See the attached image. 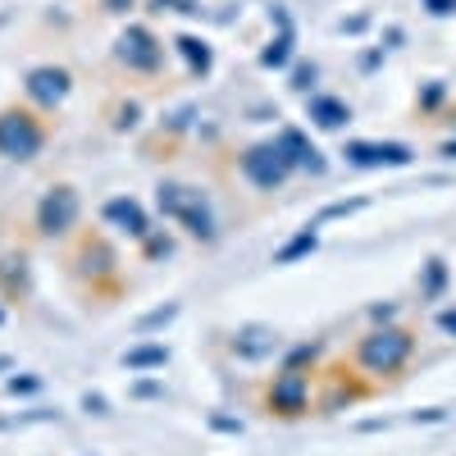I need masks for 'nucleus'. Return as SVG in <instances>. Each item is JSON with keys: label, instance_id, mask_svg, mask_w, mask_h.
Returning <instances> with one entry per match:
<instances>
[{"label": "nucleus", "instance_id": "obj_1", "mask_svg": "<svg viewBox=\"0 0 456 456\" xmlns=\"http://www.w3.org/2000/svg\"><path fill=\"white\" fill-rule=\"evenodd\" d=\"M46 137H51L46 124L32 110H0V156L5 160H19V165L37 160Z\"/></svg>", "mask_w": 456, "mask_h": 456}, {"label": "nucleus", "instance_id": "obj_2", "mask_svg": "<svg viewBox=\"0 0 456 456\" xmlns=\"http://www.w3.org/2000/svg\"><path fill=\"white\" fill-rule=\"evenodd\" d=\"M160 210L169 215V219H178L192 238H201V242H210L215 238V219H210V206H206V197L197 192V187H183V183H165L160 187Z\"/></svg>", "mask_w": 456, "mask_h": 456}, {"label": "nucleus", "instance_id": "obj_3", "mask_svg": "<svg viewBox=\"0 0 456 456\" xmlns=\"http://www.w3.org/2000/svg\"><path fill=\"white\" fill-rule=\"evenodd\" d=\"M292 169H297V165H292L288 146H283L279 137L247 146V156H242V174H247V178L260 187V192H274V187H283Z\"/></svg>", "mask_w": 456, "mask_h": 456}, {"label": "nucleus", "instance_id": "obj_4", "mask_svg": "<svg viewBox=\"0 0 456 456\" xmlns=\"http://www.w3.org/2000/svg\"><path fill=\"white\" fill-rule=\"evenodd\" d=\"M411 333L406 329H379V333H370L365 342H361V365L370 370V374H397L406 361H411Z\"/></svg>", "mask_w": 456, "mask_h": 456}, {"label": "nucleus", "instance_id": "obj_5", "mask_svg": "<svg viewBox=\"0 0 456 456\" xmlns=\"http://www.w3.org/2000/svg\"><path fill=\"white\" fill-rule=\"evenodd\" d=\"M114 60H119L124 69H133V73H156L160 60H165V46H160V37L151 28L128 23L119 32V42H114Z\"/></svg>", "mask_w": 456, "mask_h": 456}, {"label": "nucleus", "instance_id": "obj_6", "mask_svg": "<svg viewBox=\"0 0 456 456\" xmlns=\"http://www.w3.org/2000/svg\"><path fill=\"white\" fill-rule=\"evenodd\" d=\"M78 215H83L78 192H73L69 183H60V187H51V192L37 201V233L42 238H64L69 228L78 224Z\"/></svg>", "mask_w": 456, "mask_h": 456}, {"label": "nucleus", "instance_id": "obj_7", "mask_svg": "<svg viewBox=\"0 0 456 456\" xmlns=\"http://www.w3.org/2000/svg\"><path fill=\"white\" fill-rule=\"evenodd\" d=\"M265 406H270V415H283V420L306 415V406H311V379L301 374L297 365H288L283 374H274L270 393H265Z\"/></svg>", "mask_w": 456, "mask_h": 456}, {"label": "nucleus", "instance_id": "obj_8", "mask_svg": "<svg viewBox=\"0 0 456 456\" xmlns=\"http://www.w3.org/2000/svg\"><path fill=\"white\" fill-rule=\"evenodd\" d=\"M342 156L356 169H402V165H411V146H402V142H347Z\"/></svg>", "mask_w": 456, "mask_h": 456}, {"label": "nucleus", "instance_id": "obj_9", "mask_svg": "<svg viewBox=\"0 0 456 456\" xmlns=\"http://www.w3.org/2000/svg\"><path fill=\"white\" fill-rule=\"evenodd\" d=\"M28 96L42 105V110H55L69 92H73V73L69 69H60V64H42V69H32L28 73Z\"/></svg>", "mask_w": 456, "mask_h": 456}, {"label": "nucleus", "instance_id": "obj_10", "mask_svg": "<svg viewBox=\"0 0 456 456\" xmlns=\"http://www.w3.org/2000/svg\"><path fill=\"white\" fill-rule=\"evenodd\" d=\"M105 219L119 228V233H128V238H151L146 210H142L133 197H114V201H105Z\"/></svg>", "mask_w": 456, "mask_h": 456}, {"label": "nucleus", "instance_id": "obj_11", "mask_svg": "<svg viewBox=\"0 0 456 456\" xmlns=\"http://www.w3.org/2000/svg\"><path fill=\"white\" fill-rule=\"evenodd\" d=\"M279 347H283L279 333H274V329H265V324H247V329H238V333H233V352H238V356H247V361L274 356Z\"/></svg>", "mask_w": 456, "mask_h": 456}, {"label": "nucleus", "instance_id": "obj_12", "mask_svg": "<svg viewBox=\"0 0 456 456\" xmlns=\"http://www.w3.org/2000/svg\"><path fill=\"white\" fill-rule=\"evenodd\" d=\"M279 142L288 146V156H292V165H297V169L324 174V156H320V151L306 142V133H301V128H283V133H279Z\"/></svg>", "mask_w": 456, "mask_h": 456}, {"label": "nucleus", "instance_id": "obj_13", "mask_svg": "<svg viewBox=\"0 0 456 456\" xmlns=\"http://www.w3.org/2000/svg\"><path fill=\"white\" fill-rule=\"evenodd\" d=\"M174 46H178V55L187 60V69H192L197 78H206V73H210V64H215V55H210V46L201 42V37H187V32H183Z\"/></svg>", "mask_w": 456, "mask_h": 456}, {"label": "nucleus", "instance_id": "obj_14", "mask_svg": "<svg viewBox=\"0 0 456 456\" xmlns=\"http://www.w3.org/2000/svg\"><path fill=\"white\" fill-rule=\"evenodd\" d=\"M311 119L320 124V128H342L352 119V110L342 105L338 96H311Z\"/></svg>", "mask_w": 456, "mask_h": 456}, {"label": "nucleus", "instance_id": "obj_15", "mask_svg": "<svg viewBox=\"0 0 456 456\" xmlns=\"http://www.w3.org/2000/svg\"><path fill=\"white\" fill-rule=\"evenodd\" d=\"M165 361H169V347H160V342H146V347L124 352V370H160Z\"/></svg>", "mask_w": 456, "mask_h": 456}, {"label": "nucleus", "instance_id": "obj_16", "mask_svg": "<svg viewBox=\"0 0 456 456\" xmlns=\"http://www.w3.org/2000/svg\"><path fill=\"white\" fill-rule=\"evenodd\" d=\"M288 55H292V32H283L279 42L265 46V51H260V64H265V69H283V64H288Z\"/></svg>", "mask_w": 456, "mask_h": 456}, {"label": "nucleus", "instance_id": "obj_17", "mask_svg": "<svg viewBox=\"0 0 456 456\" xmlns=\"http://www.w3.org/2000/svg\"><path fill=\"white\" fill-rule=\"evenodd\" d=\"M311 251H315V233L306 228V233H297L288 247H279V256H274V260H279V265H292L297 256H311Z\"/></svg>", "mask_w": 456, "mask_h": 456}, {"label": "nucleus", "instance_id": "obj_18", "mask_svg": "<svg viewBox=\"0 0 456 456\" xmlns=\"http://www.w3.org/2000/svg\"><path fill=\"white\" fill-rule=\"evenodd\" d=\"M151 10L156 14H192L197 0H151Z\"/></svg>", "mask_w": 456, "mask_h": 456}, {"label": "nucleus", "instance_id": "obj_19", "mask_svg": "<svg viewBox=\"0 0 456 456\" xmlns=\"http://www.w3.org/2000/svg\"><path fill=\"white\" fill-rule=\"evenodd\" d=\"M174 315H178V306H165V311H151V315H146V320H142L137 329H160V324H169Z\"/></svg>", "mask_w": 456, "mask_h": 456}, {"label": "nucleus", "instance_id": "obj_20", "mask_svg": "<svg viewBox=\"0 0 456 456\" xmlns=\"http://www.w3.org/2000/svg\"><path fill=\"white\" fill-rule=\"evenodd\" d=\"M438 288H443V260H429V288H425V292L434 297Z\"/></svg>", "mask_w": 456, "mask_h": 456}, {"label": "nucleus", "instance_id": "obj_21", "mask_svg": "<svg viewBox=\"0 0 456 456\" xmlns=\"http://www.w3.org/2000/svg\"><path fill=\"white\" fill-rule=\"evenodd\" d=\"M37 379H10V393H32Z\"/></svg>", "mask_w": 456, "mask_h": 456}, {"label": "nucleus", "instance_id": "obj_22", "mask_svg": "<svg viewBox=\"0 0 456 456\" xmlns=\"http://www.w3.org/2000/svg\"><path fill=\"white\" fill-rule=\"evenodd\" d=\"M311 78H315V69H297V83L292 87H311Z\"/></svg>", "mask_w": 456, "mask_h": 456}, {"label": "nucleus", "instance_id": "obj_23", "mask_svg": "<svg viewBox=\"0 0 456 456\" xmlns=\"http://www.w3.org/2000/svg\"><path fill=\"white\" fill-rule=\"evenodd\" d=\"M438 324H443L447 333H456V311H443V315H438Z\"/></svg>", "mask_w": 456, "mask_h": 456}, {"label": "nucleus", "instance_id": "obj_24", "mask_svg": "<svg viewBox=\"0 0 456 456\" xmlns=\"http://www.w3.org/2000/svg\"><path fill=\"white\" fill-rule=\"evenodd\" d=\"M128 5H133V0H105V10H110V14H124Z\"/></svg>", "mask_w": 456, "mask_h": 456}, {"label": "nucleus", "instance_id": "obj_25", "mask_svg": "<svg viewBox=\"0 0 456 456\" xmlns=\"http://www.w3.org/2000/svg\"><path fill=\"white\" fill-rule=\"evenodd\" d=\"M443 156H456V142H447V146H443Z\"/></svg>", "mask_w": 456, "mask_h": 456}]
</instances>
